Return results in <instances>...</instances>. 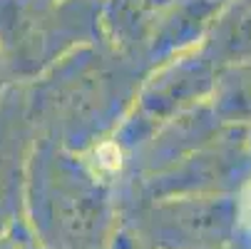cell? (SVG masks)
Wrapping results in <instances>:
<instances>
[{
  "mask_svg": "<svg viewBox=\"0 0 251 249\" xmlns=\"http://www.w3.org/2000/svg\"><path fill=\"white\" fill-rule=\"evenodd\" d=\"M145 75L104 38L73 50L25 83L35 132L73 152L100 147L127 117Z\"/></svg>",
  "mask_w": 251,
  "mask_h": 249,
  "instance_id": "obj_1",
  "label": "cell"
},
{
  "mask_svg": "<svg viewBox=\"0 0 251 249\" xmlns=\"http://www.w3.org/2000/svg\"><path fill=\"white\" fill-rule=\"evenodd\" d=\"M102 0H0V57L18 85L102 38Z\"/></svg>",
  "mask_w": 251,
  "mask_h": 249,
  "instance_id": "obj_2",
  "label": "cell"
},
{
  "mask_svg": "<svg viewBox=\"0 0 251 249\" xmlns=\"http://www.w3.org/2000/svg\"><path fill=\"white\" fill-rule=\"evenodd\" d=\"M27 185L35 217L65 242L87 244L102 234L107 222V199L100 174L85 165L80 152L35 135L27 157Z\"/></svg>",
  "mask_w": 251,
  "mask_h": 249,
  "instance_id": "obj_3",
  "label": "cell"
},
{
  "mask_svg": "<svg viewBox=\"0 0 251 249\" xmlns=\"http://www.w3.org/2000/svg\"><path fill=\"white\" fill-rule=\"evenodd\" d=\"M217 73L219 67L199 50V45L154 65L139 83L127 117L112 135L115 147L134 150L172 117L206 102Z\"/></svg>",
  "mask_w": 251,
  "mask_h": 249,
  "instance_id": "obj_4",
  "label": "cell"
},
{
  "mask_svg": "<svg viewBox=\"0 0 251 249\" xmlns=\"http://www.w3.org/2000/svg\"><path fill=\"white\" fill-rule=\"evenodd\" d=\"M222 5V0H162L145 43L147 70L169 57L194 50L204 40Z\"/></svg>",
  "mask_w": 251,
  "mask_h": 249,
  "instance_id": "obj_5",
  "label": "cell"
},
{
  "mask_svg": "<svg viewBox=\"0 0 251 249\" xmlns=\"http://www.w3.org/2000/svg\"><path fill=\"white\" fill-rule=\"evenodd\" d=\"M35 135L25 85H15L0 102V229L15 204Z\"/></svg>",
  "mask_w": 251,
  "mask_h": 249,
  "instance_id": "obj_6",
  "label": "cell"
},
{
  "mask_svg": "<svg viewBox=\"0 0 251 249\" xmlns=\"http://www.w3.org/2000/svg\"><path fill=\"white\" fill-rule=\"evenodd\" d=\"M234 224V207L224 197H189L164 207L162 227L192 244L222 242Z\"/></svg>",
  "mask_w": 251,
  "mask_h": 249,
  "instance_id": "obj_7",
  "label": "cell"
},
{
  "mask_svg": "<svg viewBox=\"0 0 251 249\" xmlns=\"http://www.w3.org/2000/svg\"><path fill=\"white\" fill-rule=\"evenodd\" d=\"M159 5L162 0H102L100 10L102 38L145 70V43Z\"/></svg>",
  "mask_w": 251,
  "mask_h": 249,
  "instance_id": "obj_8",
  "label": "cell"
},
{
  "mask_svg": "<svg viewBox=\"0 0 251 249\" xmlns=\"http://www.w3.org/2000/svg\"><path fill=\"white\" fill-rule=\"evenodd\" d=\"M199 50L219 70L251 60V0H226L211 20Z\"/></svg>",
  "mask_w": 251,
  "mask_h": 249,
  "instance_id": "obj_9",
  "label": "cell"
},
{
  "mask_svg": "<svg viewBox=\"0 0 251 249\" xmlns=\"http://www.w3.org/2000/svg\"><path fill=\"white\" fill-rule=\"evenodd\" d=\"M209 105L217 120L226 127L251 125V60L219 70Z\"/></svg>",
  "mask_w": 251,
  "mask_h": 249,
  "instance_id": "obj_10",
  "label": "cell"
},
{
  "mask_svg": "<svg viewBox=\"0 0 251 249\" xmlns=\"http://www.w3.org/2000/svg\"><path fill=\"white\" fill-rule=\"evenodd\" d=\"M18 83H15V78H13V73L8 70V65H5V60L0 57V102H3V97L15 87Z\"/></svg>",
  "mask_w": 251,
  "mask_h": 249,
  "instance_id": "obj_11",
  "label": "cell"
}]
</instances>
